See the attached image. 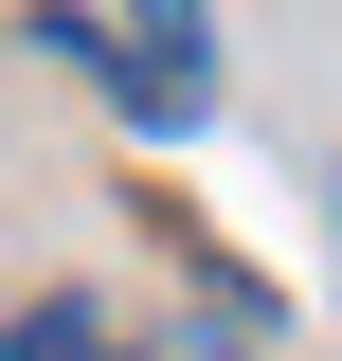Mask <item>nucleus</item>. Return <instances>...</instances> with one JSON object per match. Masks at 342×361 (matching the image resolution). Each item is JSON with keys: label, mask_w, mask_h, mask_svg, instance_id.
I'll use <instances>...</instances> for the list:
<instances>
[{"label": "nucleus", "mask_w": 342, "mask_h": 361, "mask_svg": "<svg viewBox=\"0 0 342 361\" xmlns=\"http://www.w3.org/2000/svg\"><path fill=\"white\" fill-rule=\"evenodd\" d=\"M0 361H144V343H127L108 307H18V325H0Z\"/></svg>", "instance_id": "nucleus-2"}, {"label": "nucleus", "mask_w": 342, "mask_h": 361, "mask_svg": "<svg viewBox=\"0 0 342 361\" xmlns=\"http://www.w3.org/2000/svg\"><path fill=\"white\" fill-rule=\"evenodd\" d=\"M37 54H72L127 127H198L216 109V18H180V0H127V18H90V0H54Z\"/></svg>", "instance_id": "nucleus-1"}]
</instances>
